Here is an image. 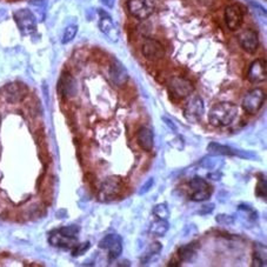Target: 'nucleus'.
Wrapping results in <instances>:
<instances>
[{
  "label": "nucleus",
  "instance_id": "36",
  "mask_svg": "<svg viewBox=\"0 0 267 267\" xmlns=\"http://www.w3.org/2000/svg\"><path fill=\"white\" fill-rule=\"evenodd\" d=\"M163 120H164V122H165V124H166V125H167V126H169V127H170V129H171V130H172V131H173V132H176V131H177V126L175 125V124H173V122H172V120H171V119H169V118H167V117H163Z\"/></svg>",
  "mask_w": 267,
  "mask_h": 267
},
{
  "label": "nucleus",
  "instance_id": "12",
  "mask_svg": "<svg viewBox=\"0 0 267 267\" xmlns=\"http://www.w3.org/2000/svg\"><path fill=\"white\" fill-rule=\"evenodd\" d=\"M99 247L106 250L110 260H114L123 253V240L120 235L108 234L101 239L100 243H99Z\"/></svg>",
  "mask_w": 267,
  "mask_h": 267
},
{
  "label": "nucleus",
  "instance_id": "27",
  "mask_svg": "<svg viewBox=\"0 0 267 267\" xmlns=\"http://www.w3.org/2000/svg\"><path fill=\"white\" fill-rule=\"evenodd\" d=\"M77 33H78V26L74 24L68 25V26L64 31L61 43H63V44H68V43H71L74 38H76Z\"/></svg>",
  "mask_w": 267,
  "mask_h": 267
},
{
  "label": "nucleus",
  "instance_id": "18",
  "mask_svg": "<svg viewBox=\"0 0 267 267\" xmlns=\"http://www.w3.org/2000/svg\"><path fill=\"white\" fill-rule=\"evenodd\" d=\"M136 141L138 145L144 150L145 152H151L153 150L154 146V134L153 131L148 127L142 126L136 132Z\"/></svg>",
  "mask_w": 267,
  "mask_h": 267
},
{
  "label": "nucleus",
  "instance_id": "20",
  "mask_svg": "<svg viewBox=\"0 0 267 267\" xmlns=\"http://www.w3.org/2000/svg\"><path fill=\"white\" fill-rule=\"evenodd\" d=\"M199 243H191L187 245H182L178 250V257L180 262H191L197 254Z\"/></svg>",
  "mask_w": 267,
  "mask_h": 267
},
{
  "label": "nucleus",
  "instance_id": "22",
  "mask_svg": "<svg viewBox=\"0 0 267 267\" xmlns=\"http://www.w3.org/2000/svg\"><path fill=\"white\" fill-rule=\"evenodd\" d=\"M223 165V160L222 158H219V156H211L204 158L203 160L200 161V166L204 167L206 170H211V171H219L220 167H222Z\"/></svg>",
  "mask_w": 267,
  "mask_h": 267
},
{
  "label": "nucleus",
  "instance_id": "14",
  "mask_svg": "<svg viewBox=\"0 0 267 267\" xmlns=\"http://www.w3.org/2000/svg\"><path fill=\"white\" fill-rule=\"evenodd\" d=\"M108 76H110L111 82L118 88L126 85L127 80H129V73H127L125 66L117 58L112 59L110 70H108Z\"/></svg>",
  "mask_w": 267,
  "mask_h": 267
},
{
  "label": "nucleus",
  "instance_id": "5",
  "mask_svg": "<svg viewBox=\"0 0 267 267\" xmlns=\"http://www.w3.org/2000/svg\"><path fill=\"white\" fill-rule=\"evenodd\" d=\"M13 18L18 29L24 36H30L36 32L37 30V19L34 14L27 8H21V10L15 11L13 13Z\"/></svg>",
  "mask_w": 267,
  "mask_h": 267
},
{
  "label": "nucleus",
  "instance_id": "4",
  "mask_svg": "<svg viewBox=\"0 0 267 267\" xmlns=\"http://www.w3.org/2000/svg\"><path fill=\"white\" fill-rule=\"evenodd\" d=\"M266 100V93L263 89H253L248 91L241 101V106L248 114H256L263 107Z\"/></svg>",
  "mask_w": 267,
  "mask_h": 267
},
{
  "label": "nucleus",
  "instance_id": "32",
  "mask_svg": "<svg viewBox=\"0 0 267 267\" xmlns=\"http://www.w3.org/2000/svg\"><path fill=\"white\" fill-rule=\"evenodd\" d=\"M216 222L220 223V225L229 226L234 222V219L233 217L228 216V214H218V216L216 217Z\"/></svg>",
  "mask_w": 267,
  "mask_h": 267
},
{
  "label": "nucleus",
  "instance_id": "2",
  "mask_svg": "<svg viewBox=\"0 0 267 267\" xmlns=\"http://www.w3.org/2000/svg\"><path fill=\"white\" fill-rule=\"evenodd\" d=\"M205 113L204 100L200 95H189L184 105V117L188 123L197 124L201 120Z\"/></svg>",
  "mask_w": 267,
  "mask_h": 267
},
{
  "label": "nucleus",
  "instance_id": "26",
  "mask_svg": "<svg viewBox=\"0 0 267 267\" xmlns=\"http://www.w3.org/2000/svg\"><path fill=\"white\" fill-rule=\"evenodd\" d=\"M189 187L192 188V191L193 192H198V191H203V189L211 188V186L205 179L200 178V177H194V178H192L191 180H189Z\"/></svg>",
  "mask_w": 267,
  "mask_h": 267
},
{
  "label": "nucleus",
  "instance_id": "30",
  "mask_svg": "<svg viewBox=\"0 0 267 267\" xmlns=\"http://www.w3.org/2000/svg\"><path fill=\"white\" fill-rule=\"evenodd\" d=\"M266 187H267L266 179H265V177H264V178L259 179V181H258V185H257V189H256V193L258 197L262 198V199L264 200H266V191H267Z\"/></svg>",
  "mask_w": 267,
  "mask_h": 267
},
{
  "label": "nucleus",
  "instance_id": "35",
  "mask_svg": "<svg viewBox=\"0 0 267 267\" xmlns=\"http://www.w3.org/2000/svg\"><path fill=\"white\" fill-rule=\"evenodd\" d=\"M213 210H214V204H205L200 207L199 214H203V216H205V214H209V213L212 212Z\"/></svg>",
  "mask_w": 267,
  "mask_h": 267
},
{
  "label": "nucleus",
  "instance_id": "38",
  "mask_svg": "<svg viewBox=\"0 0 267 267\" xmlns=\"http://www.w3.org/2000/svg\"><path fill=\"white\" fill-rule=\"evenodd\" d=\"M101 4L104 6H106V7L108 8H112L114 6V4H116V0H100Z\"/></svg>",
  "mask_w": 267,
  "mask_h": 267
},
{
  "label": "nucleus",
  "instance_id": "15",
  "mask_svg": "<svg viewBox=\"0 0 267 267\" xmlns=\"http://www.w3.org/2000/svg\"><path fill=\"white\" fill-rule=\"evenodd\" d=\"M58 93L60 97L65 99L74 98L77 94V83L72 76L68 72H64L61 74L57 85Z\"/></svg>",
  "mask_w": 267,
  "mask_h": 267
},
{
  "label": "nucleus",
  "instance_id": "17",
  "mask_svg": "<svg viewBox=\"0 0 267 267\" xmlns=\"http://www.w3.org/2000/svg\"><path fill=\"white\" fill-rule=\"evenodd\" d=\"M26 88L23 84H8L2 89V95H4L6 101L11 102V104H15V102H19L26 97Z\"/></svg>",
  "mask_w": 267,
  "mask_h": 267
},
{
  "label": "nucleus",
  "instance_id": "28",
  "mask_svg": "<svg viewBox=\"0 0 267 267\" xmlns=\"http://www.w3.org/2000/svg\"><path fill=\"white\" fill-rule=\"evenodd\" d=\"M212 187L207 188V189H203V191H198V192H193L191 194V200L197 201V203H203V201H207L212 197Z\"/></svg>",
  "mask_w": 267,
  "mask_h": 267
},
{
  "label": "nucleus",
  "instance_id": "10",
  "mask_svg": "<svg viewBox=\"0 0 267 267\" xmlns=\"http://www.w3.org/2000/svg\"><path fill=\"white\" fill-rule=\"evenodd\" d=\"M142 55L147 59L148 61H159L161 59H164L166 54L165 47L160 42H158L156 39L148 38L146 39L142 44L141 47Z\"/></svg>",
  "mask_w": 267,
  "mask_h": 267
},
{
  "label": "nucleus",
  "instance_id": "25",
  "mask_svg": "<svg viewBox=\"0 0 267 267\" xmlns=\"http://www.w3.org/2000/svg\"><path fill=\"white\" fill-rule=\"evenodd\" d=\"M152 213H153L154 217H157L158 219H165L167 220L170 217V210L167 204L161 203V204H157L156 206L153 207L152 210Z\"/></svg>",
  "mask_w": 267,
  "mask_h": 267
},
{
  "label": "nucleus",
  "instance_id": "19",
  "mask_svg": "<svg viewBox=\"0 0 267 267\" xmlns=\"http://www.w3.org/2000/svg\"><path fill=\"white\" fill-rule=\"evenodd\" d=\"M48 241L52 246L63 247V248L74 247L77 244V239H70V238L64 237V235H61L60 233H59L57 229L49 233Z\"/></svg>",
  "mask_w": 267,
  "mask_h": 267
},
{
  "label": "nucleus",
  "instance_id": "13",
  "mask_svg": "<svg viewBox=\"0 0 267 267\" xmlns=\"http://www.w3.org/2000/svg\"><path fill=\"white\" fill-rule=\"evenodd\" d=\"M238 43L246 53L254 54L259 47V37L254 30L246 29L241 33H239Z\"/></svg>",
  "mask_w": 267,
  "mask_h": 267
},
{
  "label": "nucleus",
  "instance_id": "16",
  "mask_svg": "<svg viewBox=\"0 0 267 267\" xmlns=\"http://www.w3.org/2000/svg\"><path fill=\"white\" fill-rule=\"evenodd\" d=\"M267 79L266 60L265 59H257L250 65L247 71V80L252 84L264 83Z\"/></svg>",
  "mask_w": 267,
  "mask_h": 267
},
{
  "label": "nucleus",
  "instance_id": "8",
  "mask_svg": "<svg viewBox=\"0 0 267 267\" xmlns=\"http://www.w3.org/2000/svg\"><path fill=\"white\" fill-rule=\"evenodd\" d=\"M207 151L210 154L213 156H227V157H240L245 158V159H254L257 158L256 154L251 153L250 151H240L235 150V148L229 147V146L219 144V142H210L207 146Z\"/></svg>",
  "mask_w": 267,
  "mask_h": 267
},
{
  "label": "nucleus",
  "instance_id": "33",
  "mask_svg": "<svg viewBox=\"0 0 267 267\" xmlns=\"http://www.w3.org/2000/svg\"><path fill=\"white\" fill-rule=\"evenodd\" d=\"M239 211H240V212H244V214L248 216L250 219L252 220L257 219V212L252 209V207L248 206V205H239Z\"/></svg>",
  "mask_w": 267,
  "mask_h": 267
},
{
  "label": "nucleus",
  "instance_id": "11",
  "mask_svg": "<svg viewBox=\"0 0 267 267\" xmlns=\"http://www.w3.org/2000/svg\"><path fill=\"white\" fill-rule=\"evenodd\" d=\"M225 23L229 31H238L244 23V11L240 5H228L225 8Z\"/></svg>",
  "mask_w": 267,
  "mask_h": 267
},
{
  "label": "nucleus",
  "instance_id": "31",
  "mask_svg": "<svg viewBox=\"0 0 267 267\" xmlns=\"http://www.w3.org/2000/svg\"><path fill=\"white\" fill-rule=\"evenodd\" d=\"M252 265L256 266V267L266 266V254H264V256H263V253L258 252V251H254Z\"/></svg>",
  "mask_w": 267,
  "mask_h": 267
},
{
  "label": "nucleus",
  "instance_id": "24",
  "mask_svg": "<svg viewBox=\"0 0 267 267\" xmlns=\"http://www.w3.org/2000/svg\"><path fill=\"white\" fill-rule=\"evenodd\" d=\"M57 231L64 237L70 238V239H78V234L80 232V227L78 225H70L65 226V227L58 228Z\"/></svg>",
  "mask_w": 267,
  "mask_h": 267
},
{
  "label": "nucleus",
  "instance_id": "9",
  "mask_svg": "<svg viewBox=\"0 0 267 267\" xmlns=\"http://www.w3.org/2000/svg\"><path fill=\"white\" fill-rule=\"evenodd\" d=\"M99 21H98V26L100 29L101 33L104 34L106 38L112 43H116L119 40V30L117 29L116 24L112 20L111 15L105 12L104 10H99Z\"/></svg>",
  "mask_w": 267,
  "mask_h": 267
},
{
  "label": "nucleus",
  "instance_id": "29",
  "mask_svg": "<svg viewBox=\"0 0 267 267\" xmlns=\"http://www.w3.org/2000/svg\"><path fill=\"white\" fill-rule=\"evenodd\" d=\"M89 247H91V244L89 243V241H86V243L76 245L72 251V256L73 257H80L83 256V254H85L89 250Z\"/></svg>",
  "mask_w": 267,
  "mask_h": 267
},
{
  "label": "nucleus",
  "instance_id": "37",
  "mask_svg": "<svg viewBox=\"0 0 267 267\" xmlns=\"http://www.w3.org/2000/svg\"><path fill=\"white\" fill-rule=\"evenodd\" d=\"M222 175L219 172V171H214V172L210 173V175L207 176V178H210L212 180H220L222 179Z\"/></svg>",
  "mask_w": 267,
  "mask_h": 267
},
{
  "label": "nucleus",
  "instance_id": "6",
  "mask_svg": "<svg viewBox=\"0 0 267 267\" xmlns=\"http://www.w3.org/2000/svg\"><path fill=\"white\" fill-rule=\"evenodd\" d=\"M169 89L173 97L178 99L188 98L194 92V85L191 80L182 77H173L169 83Z\"/></svg>",
  "mask_w": 267,
  "mask_h": 267
},
{
  "label": "nucleus",
  "instance_id": "7",
  "mask_svg": "<svg viewBox=\"0 0 267 267\" xmlns=\"http://www.w3.org/2000/svg\"><path fill=\"white\" fill-rule=\"evenodd\" d=\"M126 7L129 13L138 20L147 19L153 13V5L150 0H127Z\"/></svg>",
  "mask_w": 267,
  "mask_h": 267
},
{
  "label": "nucleus",
  "instance_id": "23",
  "mask_svg": "<svg viewBox=\"0 0 267 267\" xmlns=\"http://www.w3.org/2000/svg\"><path fill=\"white\" fill-rule=\"evenodd\" d=\"M170 229V223L165 219H158L151 223L150 232L156 237H164Z\"/></svg>",
  "mask_w": 267,
  "mask_h": 267
},
{
  "label": "nucleus",
  "instance_id": "1",
  "mask_svg": "<svg viewBox=\"0 0 267 267\" xmlns=\"http://www.w3.org/2000/svg\"><path fill=\"white\" fill-rule=\"evenodd\" d=\"M238 116L237 105L232 102H219L213 105L209 112V122L214 127L231 125Z\"/></svg>",
  "mask_w": 267,
  "mask_h": 267
},
{
  "label": "nucleus",
  "instance_id": "34",
  "mask_svg": "<svg viewBox=\"0 0 267 267\" xmlns=\"http://www.w3.org/2000/svg\"><path fill=\"white\" fill-rule=\"evenodd\" d=\"M154 185V179L153 178H150L147 180V181L145 182L144 185L140 187V191H139V194H146L147 192L151 191V188L153 187Z\"/></svg>",
  "mask_w": 267,
  "mask_h": 267
},
{
  "label": "nucleus",
  "instance_id": "3",
  "mask_svg": "<svg viewBox=\"0 0 267 267\" xmlns=\"http://www.w3.org/2000/svg\"><path fill=\"white\" fill-rule=\"evenodd\" d=\"M123 181L118 177H108V178L102 182L100 188H99L98 198L100 201L108 203L116 199L120 192L123 191Z\"/></svg>",
  "mask_w": 267,
  "mask_h": 267
},
{
  "label": "nucleus",
  "instance_id": "21",
  "mask_svg": "<svg viewBox=\"0 0 267 267\" xmlns=\"http://www.w3.org/2000/svg\"><path fill=\"white\" fill-rule=\"evenodd\" d=\"M161 251H163V245H161L160 243H158V241H156V243H152L141 258L142 265H147L148 263H152V262H154V260H157L158 257H159V254L161 253Z\"/></svg>",
  "mask_w": 267,
  "mask_h": 267
}]
</instances>
